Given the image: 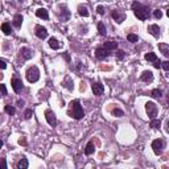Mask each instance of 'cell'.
Masks as SVG:
<instances>
[{
  "mask_svg": "<svg viewBox=\"0 0 169 169\" xmlns=\"http://www.w3.org/2000/svg\"><path fill=\"white\" fill-rule=\"evenodd\" d=\"M112 112V115L116 118H122L123 115H124V112H123V110H120V108H114V110L111 111Z\"/></svg>",
  "mask_w": 169,
  "mask_h": 169,
  "instance_id": "obj_27",
  "label": "cell"
},
{
  "mask_svg": "<svg viewBox=\"0 0 169 169\" xmlns=\"http://www.w3.org/2000/svg\"><path fill=\"white\" fill-rule=\"evenodd\" d=\"M21 24H23V16H21L20 13L15 15V17H13V27L21 28Z\"/></svg>",
  "mask_w": 169,
  "mask_h": 169,
  "instance_id": "obj_18",
  "label": "cell"
},
{
  "mask_svg": "<svg viewBox=\"0 0 169 169\" xmlns=\"http://www.w3.org/2000/svg\"><path fill=\"white\" fill-rule=\"evenodd\" d=\"M4 111L7 112L8 115H15V112H16V110H15V107L9 106V104H7V106L4 107Z\"/></svg>",
  "mask_w": 169,
  "mask_h": 169,
  "instance_id": "obj_26",
  "label": "cell"
},
{
  "mask_svg": "<svg viewBox=\"0 0 169 169\" xmlns=\"http://www.w3.org/2000/svg\"><path fill=\"white\" fill-rule=\"evenodd\" d=\"M103 48L107 49V50H115L118 48V42L115 41H107L103 44Z\"/></svg>",
  "mask_w": 169,
  "mask_h": 169,
  "instance_id": "obj_17",
  "label": "cell"
},
{
  "mask_svg": "<svg viewBox=\"0 0 169 169\" xmlns=\"http://www.w3.org/2000/svg\"><path fill=\"white\" fill-rule=\"evenodd\" d=\"M49 46H50L52 49H54V50L59 49V42H58V40H57V38H54V37H52L50 40H49Z\"/></svg>",
  "mask_w": 169,
  "mask_h": 169,
  "instance_id": "obj_23",
  "label": "cell"
},
{
  "mask_svg": "<svg viewBox=\"0 0 169 169\" xmlns=\"http://www.w3.org/2000/svg\"><path fill=\"white\" fill-rule=\"evenodd\" d=\"M97 12L99 15H104V7H103V5H98V7H97Z\"/></svg>",
  "mask_w": 169,
  "mask_h": 169,
  "instance_id": "obj_35",
  "label": "cell"
},
{
  "mask_svg": "<svg viewBox=\"0 0 169 169\" xmlns=\"http://www.w3.org/2000/svg\"><path fill=\"white\" fill-rule=\"evenodd\" d=\"M1 31L4 32V35H11V33H12V28H11V24L9 23H7V21H5V23H3V24H1Z\"/></svg>",
  "mask_w": 169,
  "mask_h": 169,
  "instance_id": "obj_19",
  "label": "cell"
},
{
  "mask_svg": "<svg viewBox=\"0 0 169 169\" xmlns=\"http://www.w3.org/2000/svg\"><path fill=\"white\" fill-rule=\"evenodd\" d=\"M20 53H21V55H23V58L24 59H31L32 57H33V52H32L29 48H21Z\"/></svg>",
  "mask_w": 169,
  "mask_h": 169,
  "instance_id": "obj_14",
  "label": "cell"
},
{
  "mask_svg": "<svg viewBox=\"0 0 169 169\" xmlns=\"http://www.w3.org/2000/svg\"><path fill=\"white\" fill-rule=\"evenodd\" d=\"M70 115L74 119H77V120H81L85 116V110L81 106L79 100H73L71 103H70Z\"/></svg>",
  "mask_w": 169,
  "mask_h": 169,
  "instance_id": "obj_2",
  "label": "cell"
},
{
  "mask_svg": "<svg viewBox=\"0 0 169 169\" xmlns=\"http://www.w3.org/2000/svg\"><path fill=\"white\" fill-rule=\"evenodd\" d=\"M145 110H147V114H148V116L151 118V120L156 119V116H157V112H159V108H157V106H156L153 102H147V103H145Z\"/></svg>",
  "mask_w": 169,
  "mask_h": 169,
  "instance_id": "obj_4",
  "label": "cell"
},
{
  "mask_svg": "<svg viewBox=\"0 0 169 169\" xmlns=\"http://www.w3.org/2000/svg\"><path fill=\"white\" fill-rule=\"evenodd\" d=\"M91 90H93L94 95H97V97H99V95H102L104 91V86L102 85L100 82H97V83H93V86H91Z\"/></svg>",
  "mask_w": 169,
  "mask_h": 169,
  "instance_id": "obj_10",
  "label": "cell"
},
{
  "mask_svg": "<svg viewBox=\"0 0 169 169\" xmlns=\"http://www.w3.org/2000/svg\"><path fill=\"white\" fill-rule=\"evenodd\" d=\"M124 55H126V53L123 52V50H118V53H116V57L119 59H123L124 58Z\"/></svg>",
  "mask_w": 169,
  "mask_h": 169,
  "instance_id": "obj_33",
  "label": "cell"
},
{
  "mask_svg": "<svg viewBox=\"0 0 169 169\" xmlns=\"http://www.w3.org/2000/svg\"><path fill=\"white\" fill-rule=\"evenodd\" d=\"M95 152V147H94V143L93 142H89L86 145V149H85V153L86 155H93Z\"/></svg>",
  "mask_w": 169,
  "mask_h": 169,
  "instance_id": "obj_21",
  "label": "cell"
},
{
  "mask_svg": "<svg viewBox=\"0 0 169 169\" xmlns=\"http://www.w3.org/2000/svg\"><path fill=\"white\" fill-rule=\"evenodd\" d=\"M111 16H112V19L116 21L118 24H120V23H123V21L126 20V15H124V13H122V12H119V11H116V9L112 11Z\"/></svg>",
  "mask_w": 169,
  "mask_h": 169,
  "instance_id": "obj_11",
  "label": "cell"
},
{
  "mask_svg": "<svg viewBox=\"0 0 169 169\" xmlns=\"http://www.w3.org/2000/svg\"><path fill=\"white\" fill-rule=\"evenodd\" d=\"M153 16H155V19H161L162 17V12L160 9H155L153 11Z\"/></svg>",
  "mask_w": 169,
  "mask_h": 169,
  "instance_id": "obj_32",
  "label": "cell"
},
{
  "mask_svg": "<svg viewBox=\"0 0 169 169\" xmlns=\"http://www.w3.org/2000/svg\"><path fill=\"white\" fill-rule=\"evenodd\" d=\"M160 126H161V122L157 120V119H153V120H151V127L152 128H160Z\"/></svg>",
  "mask_w": 169,
  "mask_h": 169,
  "instance_id": "obj_29",
  "label": "cell"
},
{
  "mask_svg": "<svg viewBox=\"0 0 169 169\" xmlns=\"http://www.w3.org/2000/svg\"><path fill=\"white\" fill-rule=\"evenodd\" d=\"M144 58L147 59V61H152V62H156V61H157V55H156V53L149 52V53H147V54L144 55Z\"/></svg>",
  "mask_w": 169,
  "mask_h": 169,
  "instance_id": "obj_24",
  "label": "cell"
},
{
  "mask_svg": "<svg viewBox=\"0 0 169 169\" xmlns=\"http://www.w3.org/2000/svg\"><path fill=\"white\" fill-rule=\"evenodd\" d=\"M65 58H66V61H67V62H70V55H69V53H65Z\"/></svg>",
  "mask_w": 169,
  "mask_h": 169,
  "instance_id": "obj_44",
  "label": "cell"
},
{
  "mask_svg": "<svg viewBox=\"0 0 169 169\" xmlns=\"http://www.w3.org/2000/svg\"><path fill=\"white\" fill-rule=\"evenodd\" d=\"M140 81H143V82H152L153 81V73L151 70L143 71V74L140 75Z\"/></svg>",
  "mask_w": 169,
  "mask_h": 169,
  "instance_id": "obj_12",
  "label": "cell"
},
{
  "mask_svg": "<svg viewBox=\"0 0 169 169\" xmlns=\"http://www.w3.org/2000/svg\"><path fill=\"white\" fill-rule=\"evenodd\" d=\"M159 49L164 55L169 57V45L168 44H159Z\"/></svg>",
  "mask_w": 169,
  "mask_h": 169,
  "instance_id": "obj_22",
  "label": "cell"
},
{
  "mask_svg": "<svg viewBox=\"0 0 169 169\" xmlns=\"http://www.w3.org/2000/svg\"><path fill=\"white\" fill-rule=\"evenodd\" d=\"M161 67L164 70H166V71H168V70H169V59H168V61H164V62L161 63Z\"/></svg>",
  "mask_w": 169,
  "mask_h": 169,
  "instance_id": "obj_34",
  "label": "cell"
},
{
  "mask_svg": "<svg viewBox=\"0 0 169 169\" xmlns=\"http://www.w3.org/2000/svg\"><path fill=\"white\" fill-rule=\"evenodd\" d=\"M27 79L31 83H35L40 79V70L37 66H32L27 70Z\"/></svg>",
  "mask_w": 169,
  "mask_h": 169,
  "instance_id": "obj_3",
  "label": "cell"
},
{
  "mask_svg": "<svg viewBox=\"0 0 169 169\" xmlns=\"http://www.w3.org/2000/svg\"><path fill=\"white\" fill-rule=\"evenodd\" d=\"M151 95H152V97H153V98H160V97H161V90H159V89L152 90Z\"/></svg>",
  "mask_w": 169,
  "mask_h": 169,
  "instance_id": "obj_30",
  "label": "cell"
},
{
  "mask_svg": "<svg viewBox=\"0 0 169 169\" xmlns=\"http://www.w3.org/2000/svg\"><path fill=\"white\" fill-rule=\"evenodd\" d=\"M168 102H169V95H168Z\"/></svg>",
  "mask_w": 169,
  "mask_h": 169,
  "instance_id": "obj_46",
  "label": "cell"
},
{
  "mask_svg": "<svg viewBox=\"0 0 169 169\" xmlns=\"http://www.w3.org/2000/svg\"><path fill=\"white\" fill-rule=\"evenodd\" d=\"M166 16H168V17H169V9L166 11Z\"/></svg>",
  "mask_w": 169,
  "mask_h": 169,
  "instance_id": "obj_45",
  "label": "cell"
},
{
  "mask_svg": "<svg viewBox=\"0 0 169 169\" xmlns=\"http://www.w3.org/2000/svg\"><path fill=\"white\" fill-rule=\"evenodd\" d=\"M35 33L40 40H44V38L48 37V31H46V28L41 27V25H36L35 28Z\"/></svg>",
  "mask_w": 169,
  "mask_h": 169,
  "instance_id": "obj_8",
  "label": "cell"
},
{
  "mask_svg": "<svg viewBox=\"0 0 169 169\" xmlns=\"http://www.w3.org/2000/svg\"><path fill=\"white\" fill-rule=\"evenodd\" d=\"M36 16L40 19H44V20H48L49 19V13L45 8H38V9L36 11Z\"/></svg>",
  "mask_w": 169,
  "mask_h": 169,
  "instance_id": "obj_15",
  "label": "cell"
},
{
  "mask_svg": "<svg viewBox=\"0 0 169 169\" xmlns=\"http://www.w3.org/2000/svg\"><path fill=\"white\" fill-rule=\"evenodd\" d=\"M164 147H165V143H164L162 139H156V140L152 142V148H153V152L156 155H161Z\"/></svg>",
  "mask_w": 169,
  "mask_h": 169,
  "instance_id": "obj_5",
  "label": "cell"
},
{
  "mask_svg": "<svg viewBox=\"0 0 169 169\" xmlns=\"http://www.w3.org/2000/svg\"><path fill=\"white\" fill-rule=\"evenodd\" d=\"M132 11H134L135 16L142 21H145L149 17V9L148 7L143 5L142 3H138V1H134L132 3Z\"/></svg>",
  "mask_w": 169,
  "mask_h": 169,
  "instance_id": "obj_1",
  "label": "cell"
},
{
  "mask_svg": "<svg viewBox=\"0 0 169 169\" xmlns=\"http://www.w3.org/2000/svg\"><path fill=\"white\" fill-rule=\"evenodd\" d=\"M95 55H97V58H99V59H104L110 55V50L104 49L103 46H99V48L95 49Z\"/></svg>",
  "mask_w": 169,
  "mask_h": 169,
  "instance_id": "obj_9",
  "label": "cell"
},
{
  "mask_svg": "<svg viewBox=\"0 0 169 169\" xmlns=\"http://www.w3.org/2000/svg\"><path fill=\"white\" fill-rule=\"evenodd\" d=\"M11 85H12V89H13V91L16 94H20L21 90L24 89V86H23V81H21L20 78H17V77L12 78V82H11Z\"/></svg>",
  "mask_w": 169,
  "mask_h": 169,
  "instance_id": "obj_6",
  "label": "cell"
},
{
  "mask_svg": "<svg viewBox=\"0 0 169 169\" xmlns=\"http://www.w3.org/2000/svg\"><path fill=\"white\" fill-rule=\"evenodd\" d=\"M165 131L169 134V118H168V119H166V120H165Z\"/></svg>",
  "mask_w": 169,
  "mask_h": 169,
  "instance_id": "obj_40",
  "label": "cell"
},
{
  "mask_svg": "<svg viewBox=\"0 0 169 169\" xmlns=\"http://www.w3.org/2000/svg\"><path fill=\"white\" fill-rule=\"evenodd\" d=\"M127 38L130 42H138V40H139L138 35H134V33H130V35L127 36Z\"/></svg>",
  "mask_w": 169,
  "mask_h": 169,
  "instance_id": "obj_28",
  "label": "cell"
},
{
  "mask_svg": "<svg viewBox=\"0 0 169 169\" xmlns=\"http://www.w3.org/2000/svg\"><path fill=\"white\" fill-rule=\"evenodd\" d=\"M148 32L151 33L153 37H159L160 36V28H159V25H156V24H152V25H149L148 27Z\"/></svg>",
  "mask_w": 169,
  "mask_h": 169,
  "instance_id": "obj_13",
  "label": "cell"
},
{
  "mask_svg": "<svg viewBox=\"0 0 169 169\" xmlns=\"http://www.w3.org/2000/svg\"><path fill=\"white\" fill-rule=\"evenodd\" d=\"M45 119H46L49 126H52V127H55V126H57V118H55L53 111H50V110L45 111Z\"/></svg>",
  "mask_w": 169,
  "mask_h": 169,
  "instance_id": "obj_7",
  "label": "cell"
},
{
  "mask_svg": "<svg viewBox=\"0 0 169 169\" xmlns=\"http://www.w3.org/2000/svg\"><path fill=\"white\" fill-rule=\"evenodd\" d=\"M28 165H29V162H28L27 157L23 156V157L19 160V162H17V169H28Z\"/></svg>",
  "mask_w": 169,
  "mask_h": 169,
  "instance_id": "obj_16",
  "label": "cell"
},
{
  "mask_svg": "<svg viewBox=\"0 0 169 169\" xmlns=\"http://www.w3.org/2000/svg\"><path fill=\"white\" fill-rule=\"evenodd\" d=\"M19 144L27 145V140H25V138H21V139H20V140H19Z\"/></svg>",
  "mask_w": 169,
  "mask_h": 169,
  "instance_id": "obj_41",
  "label": "cell"
},
{
  "mask_svg": "<svg viewBox=\"0 0 169 169\" xmlns=\"http://www.w3.org/2000/svg\"><path fill=\"white\" fill-rule=\"evenodd\" d=\"M0 63H1V69H5V61H4V59H1V61H0Z\"/></svg>",
  "mask_w": 169,
  "mask_h": 169,
  "instance_id": "obj_43",
  "label": "cell"
},
{
  "mask_svg": "<svg viewBox=\"0 0 169 169\" xmlns=\"http://www.w3.org/2000/svg\"><path fill=\"white\" fill-rule=\"evenodd\" d=\"M17 106H20V107H23V106H24V100L19 99V100H17Z\"/></svg>",
  "mask_w": 169,
  "mask_h": 169,
  "instance_id": "obj_42",
  "label": "cell"
},
{
  "mask_svg": "<svg viewBox=\"0 0 169 169\" xmlns=\"http://www.w3.org/2000/svg\"><path fill=\"white\" fill-rule=\"evenodd\" d=\"M1 169H7V161H5V159H1Z\"/></svg>",
  "mask_w": 169,
  "mask_h": 169,
  "instance_id": "obj_39",
  "label": "cell"
},
{
  "mask_svg": "<svg viewBox=\"0 0 169 169\" xmlns=\"http://www.w3.org/2000/svg\"><path fill=\"white\" fill-rule=\"evenodd\" d=\"M98 31H99V35L100 36H106L107 29H106V25H104L102 21H99V23H98Z\"/></svg>",
  "mask_w": 169,
  "mask_h": 169,
  "instance_id": "obj_25",
  "label": "cell"
},
{
  "mask_svg": "<svg viewBox=\"0 0 169 169\" xmlns=\"http://www.w3.org/2000/svg\"><path fill=\"white\" fill-rule=\"evenodd\" d=\"M33 116V111L29 108V110H25V112H24V118L25 119H31V118Z\"/></svg>",
  "mask_w": 169,
  "mask_h": 169,
  "instance_id": "obj_31",
  "label": "cell"
},
{
  "mask_svg": "<svg viewBox=\"0 0 169 169\" xmlns=\"http://www.w3.org/2000/svg\"><path fill=\"white\" fill-rule=\"evenodd\" d=\"M65 86L67 87L69 90H73V86H71V79H69V78H67V81H66V85H65Z\"/></svg>",
  "mask_w": 169,
  "mask_h": 169,
  "instance_id": "obj_37",
  "label": "cell"
},
{
  "mask_svg": "<svg viewBox=\"0 0 169 169\" xmlns=\"http://www.w3.org/2000/svg\"><path fill=\"white\" fill-rule=\"evenodd\" d=\"M0 89H1V93H3V95H7V87H5V85H4V83H1V85H0Z\"/></svg>",
  "mask_w": 169,
  "mask_h": 169,
  "instance_id": "obj_36",
  "label": "cell"
},
{
  "mask_svg": "<svg viewBox=\"0 0 169 169\" xmlns=\"http://www.w3.org/2000/svg\"><path fill=\"white\" fill-rule=\"evenodd\" d=\"M78 13H79L82 17H89V15H90L87 7H85V5H82V4L78 7Z\"/></svg>",
  "mask_w": 169,
  "mask_h": 169,
  "instance_id": "obj_20",
  "label": "cell"
},
{
  "mask_svg": "<svg viewBox=\"0 0 169 169\" xmlns=\"http://www.w3.org/2000/svg\"><path fill=\"white\" fill-rule=\"evenodd\" d=\"M161 61H160V59H157V61H156V62L155 63H153V66H155V67H156V69H159V67H161Z\"/></svg>",
  "mask_w": 169,
  "mask_h": 169,
  "instance_id": "obj_38",
  "label": "cell"
}]
</instances>
